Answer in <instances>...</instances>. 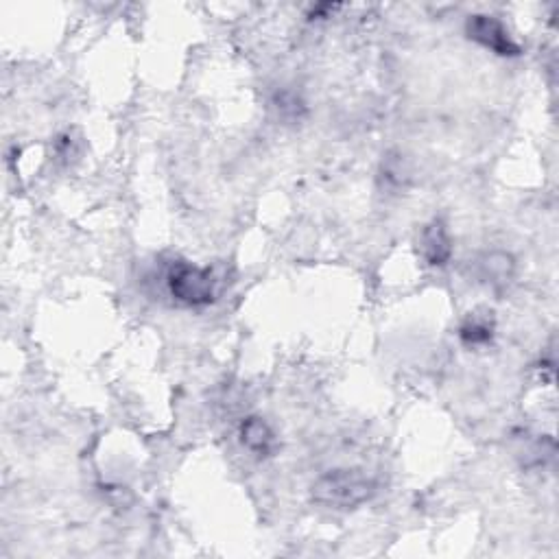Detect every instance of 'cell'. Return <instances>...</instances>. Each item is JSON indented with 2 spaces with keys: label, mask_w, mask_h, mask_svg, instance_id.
<instances>
[{
  "label": "cell",
  "mask_w": 559,
  "mask_h": 559,
  "mask_svg": "<svg viewBox=\"0 0 559 559\" xmlns=\"http://www.w3.org/2000/svg\"><path fill=\"white\" fill-rule=\"evenodd\" d=\"M466 33L470 40L481 44L483 49L492 51L496 55H503V57L520 55V44L511 38L507 27L494 16H485V14L470 16L466 22Z\"/></svg>",
  "instance_id": "cell-3"
},
{
  "label": "cell",
  "mask_w": 559,
  "mask_h": 559,
  "mask_svg": "<svg viewBox=\"0 0 559 559\" xmlns=\"http://www.w3.org/2000/svg\"><path fill=\"white\" fill-rule=\"evenodd\" d=\"M241 444L256 457H271L278 450V437L273 428L256 415H249L239 426Z\"/></svg>",
  "instance_id": "cell-5"
},
{
  "label": "cell",
  "mask_w": 559,
  "mask_h": 559,
  "mask_svg": "<svg viewBox=\"0 0 559 559\" xmlns=\"http://www.w3.org/2000/svg\"><path fill=\"white\" fill-rule=\"evenodd\" d=\"M376 492L372 477L359 468L330 470L313 483V501L330 509H356Z\"/></svg>",
  "instance_id": "cell-1"
},
{
  "label": "cell",
  "mask_w": 559,
  "mask_h": 559,
  "mask_svg": "<svg viewBox=\"0 0 559 559\" xmlns=\"http://www.w3.org/2000/svg\"><path fill=\"white\" fill-rule=\"evenodd\" d=\"M494 337V317L492 313H470L459 328V339L470 348L485 346Z\"/></svg>",
  "instance_id": "cell-7"
},
{
  "label": "cell",
  "mask_w": 559,
  "mask_h": 559,
  "mask_svg": "<svg viewBox=\"0 0 559 559\" xmlns=\"http://www.w3.org/2000/svg\"><path fill=\"white\" fill-rule=\"evenodd\" d=\"M166 287L177 304L190 308L208 306L217 297V280L212 271L190 263H175L166 276Z\"/></svg>",
  "instance_id": "cell-2"
},
{
  "label": "cell",
  "mask_w": 559,
  "mask_h": 559,
  "mask_svg": "<svg viewBox=\"0 0 559 559\" xmlns=\"http://www.w3.org/2000/svg\"><path fill=\"white\" fill-rule=\"evenodd\" d=\"M477 273L485 284H490L492 289L501 291L511 280H514L516 263L507 252H487L477 260Z\"/></svg>",
  "instance_id": "cell-6"
},
{
  "label": "cell",
  "mask_w": 559,
  "mask_h": 559,
  "mask_svg": "<svg viewBox=\"0 0 559 559\" xmlns=\"http://www.w3.org/2000/svg\"><path fill=\"white\" fill-rule=\"evenodd\" d=\"M420 252L431 267H444L453 258V239H450L448 225L442 219L426 223L420 234Z\"/></svg>",
  "instance_id": "cell-4"
}]
</instances>
